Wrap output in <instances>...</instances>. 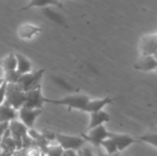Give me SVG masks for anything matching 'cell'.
Wrapping results in <instances>:
<instances>
[{
	"label": "cell",
	"instance_id": "1",
	"mask_svg": "<svg viewBox=\"0 0 157 156\" xmlns=\"http://www.w3.org/2000/svg\"><path fill=\"white\" fill-rule=\"evenodd\" d=\"M90 98L86 95L83 94H74L61 99H50L45 97V103L59 106H66L69 108H75L82 111H85V108Z\"/></svg>",
	"mask_w": 157,
	"mask_h": 156
},
{
	"label": "cell",
	"instance_id": "2",
	"mask_svg": "<svg viewBox=\"0 0 157 156\" xmlns=\"http://www.w3.org/2000/svg\"><path fill=\"white\" fill-rule=\"evenodd\" d=\"M26 99V92H24L19 86L16 84L6 83V98L5 103L9 105L15 109H19L23 107Z\"/></svg>",
	"mask_w": 157,
	"mask_h": 156
},
{
	"label": "cell",
	"instance_id": "3",
	"mask_svg": "<svg viewBox=\"0 0 157 156\" xmlns=\"http://www.w3.org/2000/svg\"><path fill=\"white\" fill-rule=\"evenodd\" d=\"M44 72L45 69H40L35 71L32 70L31 72L20 74L17 84L24 92L38 88L40 86V82L43 77Z\"/></svg>",
	"mask_w": 157,
	"mask_h": 156
},
{
	"label": "cell",
	"instance_id": "4",
	"mask_svg": "<svg viewBox=\"0 0 157 156\" xmlns=\"http://www.w3.org/2000/svg\"><path fill=\"white\" fill-rule=\"evenodd\" d=\"M42 113V108H30L27 107H21L17 109V117L20 121L29 129H33L34 123L38 117Z\"/></svg>",
	"mask_w": 157,
	"mask_h": 156
},
{
	"label": "cell",
	"instance_id": "5",
	"mask_svg": "<svg viewBox=\"0 0 157 156\" xmlns=\"http://www.w3.org/2000/svg\"><path fill=\"white\" fill-rule=\"evenodd\" d=\"M55 139L57 140L60 147L67 151L79 150L84 145V140L75 136H68L63 134H55Z\"/></svg>",
	"mask_w": 157,
	"mask_h": 156
},
{
	"label": "cell",
	"instance_id": "6",
	"mask_svg": "<svg viewBox=\"0 0 157 156\" xmlns=\"http://www.w3.org/2000/svg\"><path fill=\"white\" fill-rule=\"evenodd\" d=\"M44 103L45 97L42 96L40 86L26 92V99L23 105L24 107L30 108H42Z\"/></svg>",
	"mask_w": 157,
	"mask_h": 156
},
{
	"label": "cell",
	"instance_id": "7",
	"mask_svg": "<svg viewBox=\"0 0 157 156\" xmlns=\"http://www.w3.org/2000/svg\"><path fill=\"white\" fill-rule=\"evenodd\" d=\"M140 51H141V55H156V33L147 34L142 37L140 41Z\"/></svg>",
	"mask_w": 157,
	"mask_h": 156
},
{
	"label": "cell",
	"instance_id": "8",
	"mask_svg": "<svg viewBox=\"0 0 157 156\" xmlns=\"http://www.w3.org/2000/svg\"><path fill=\"white\" fill-rule=\"evenodd\" d=\"M109 132L105 129L103 125H99L98 127L89 130V132L87 134H82V136L87 142L95 145H99L103 140L109 137Z\"/></svg>",
	"mask_w": 157,
	"mask_h": 156
},
{
	"label": "cell",
	"instance_id": "9",
	"mask_svg": "<svg viewBox=\"0 0 157 156\" xmlns=\"http://www.w3.org/2000/svg\"><path fill=\"white\" fill-rule=\"evenodd\" d=\"M157 67V61L155 55H141V57L133 64L135 70L142 72L155 71Z\"/></svg>",
	"mask_w": 157,
	"mask_h": 156
},
{
	"label": "cell",
	"instance_id": "10",
	"mask_svg": "<svg viewBox=\"0 0 157 156\" xmlns=\"http://www.w3.org/2000/svg\"><path fill=\"white\" fill-rule=\"evenodd\" d=\"M41 29L29 23H25L19 26L17 29V36L21 40H31L39 33H40Z\"/></svg>",
	"mask_w": 157,
	"mask_h": 156
},
{
	"label": "cell",
	"instance_id": "11",
	"mask_svg": "<svg viewBox=\"0 0 157 156\" xmlns=\"http://www.w3.org/2000/svg\"><path fill=\"white\" fill-rule=\"evenodd\" d=\"M109 137L111 138L113 140V142L115 143L118 152H121V151L125 150L127 147H129L131 144H132L133 143L136 142V140L132 139L131 136L126 135V134H118V133L109 132Z\"/></svg>",
	"mask_w": 157,
	"mask_h": 156
},
{
	"label": "cell",
	"instance_id": "12",
	"mask_svg": "<svg viewBox=\"0 0 157 156\" xmlns=\"http://www.w3.org/2000/svg\"><path fill=\"white\" fill-rule=\"evenodd\" d=\"M17 119V110L3 103L0 105V123H9L10 121Z\"/></svg>",
	"mask_w": 157,
	"mask_h": 156
},
{
	"label": "cell",
	"instance_id": "13",
	"mask_svg": "<svg viewBox=\"0 0 157 156\" xmlns=\"http://www.w3.org/2000/svg\"><path fill=\"white\" fill-rule=\"evenodd\" d=\"M114 100L115 99L112 97H105V98H101V99H93V100L90 99L85 108V112L92 113V112H97V111L102 110L104 107L112 103Z\"/></svg>",
	"mask_w": 157,
	"mask_h": 156
},
{
	"label": "cell",
	"instance_id": "14",
	"mask_svg": "<svg viewBox=\"0 0 157 156\" xmlns=\"http://www.w3.org/2000/svg\"><path fill=\"white\" fill-rule=\"evenodd\" d=\"M109 120L110 117L106 111L99 110L97 112H92L90 113V122L88 125V130H91L99 125H103V123L109 121Z\"/></svg>",
	"mask_w": 157,
	"mask_h": 156
},
{
	"label": "cell",
	"instance_id": "15",
	"mask_svg": "<svg viewBox=\"0 0 157 156\" xmlns=\"http://www.w3.org/2000/svg\"><path fill=\"white\" fill-rule=\"evenodd\" d=\"M15 56L17 59V71L19 74H23L33 70L31 62L25 55L17 52L15 53Z\"/></svg>",
	"mask_w": 157,
	"mask_h": 156
},
{
	"label": "cell",
	"instance_id": "16",
	"mask_svg": "<svg viewBox=\"0 0 157 156\" xmlns=\"http://www.w3.org/2000/svg\"><path fill=\"white\" fill-rule=\"evenodd\" d=\"M49 6H57L62 7V2L59 0H29V4L20 8V11H26L32 7H46Z\"/></svg>",
	"mask_w": 157,
	"mask_h": 156
},
{
	"label": "cell",
	"instance_id": "17",
	"mask_svg": "<svg viewBox=\"0 0 157 156\" xmlns=\"http://www.w3.org/2000/svg\"><path fill=\"white\" fill-rule=\"evenodd\" d=\"M8 128L13 137H25L28 131V128L21 121H17V120L10 121L8 123Z\"/></svg>",
	"mask_w": 157,
	"mask_h": 156
},
{
	"label": "cell",
	"instance_id": "18",
	"mask_svg": "<svg viewBox=\"0 0 157 156\" xmlns=\"http://www.w3.org/2000/svg\"><path fill=\"white\" fill-rule=\"evenodd\" d=\"M1 66L5 73L12 72L17 70V59L15 56V53L10 52L7 54L1 62Z\"/></svg>",
	"mask_w": 157,
	"mask_h": 156
},
{
	"label": "cell",
	"instance_id": "19",
	"mask_svg": "<svg viewBox=\"0 0 157 156\" xmlns=\"http://www.w3.org/2000/svg\"><path fill=\"white\" fill-rule=\"evenodd\" d=\"M42 13L44 14V16L46 17H48L51 21L54 22V23H57L59 25H63L65 23V20L64 18L63 17V16H61L59 13L52 10L51 8L49 7H43V10H42Z\"/></svg>",
	"mask_w": 157,
	"mask_h": 156
},
{
	"label": "cell",
	"instance_id": "20",
	"mask_svg": "<svg viewBox=\"0 0 157 156\" xmlns=\"http://www.w3.org/2000/svg\"><path fill=\"white\" fill-rule=\"evenodd\" d=\"M99 145H101V146L104 148V150L107 152V154H109V155L114 154L115 153H117V152H118V150H117V146H116L115 143H114V142H113V140H112L111 138H109V137H108L107 139L103 140V141L100 143V144H99Z\"/></svg>",
	"mask_w": 157,
	"mask_h": 156
},
{
	"label": "cell",
	"instance_id": "21",
	"mask_svg": "<svg viewBox=\"0 0 157 156\" xmlns=\"http://www.w3.org/2000/svg\"><path fill=\"white\" fill-rule=\"evenodd\" d=\"M19 76H20V74L17 73V70H15V71H12V72L5 73L4 80H5L6 83H8V84H16V83H17V80H18Z\"/></svg>",
	"mask_w": 157,
	"mask_h": 156
},
{
	"label": "cell",
	"instance_id": "22",
	"mask_svg": "<svg viewBox=\"0 0 157 156\" xmlns=\"http://www.w3.org/2000/svg\"><path fill=\"white\" fill-rule=\"evenodd\" d=\"M53 79V81H54V83L55 84H57L59 86H61V87H63V89H65V90H67V91H71V92H75V88L69 84V83H67L66 81H64L63 78H61V77H53L52 78Z\"/></svg>",
	"mask_w": 157,
	"mask_h": 156
},
{
	"label": "cell",
	"instance_id": "23",
	"mask_svg": "<svg viewBox=\"0 0 157 156\" xmlns=\"http://www.w3.org/2000/svg\"><path fill=\"white\" fill-rule=\"evenodd\" d=\"M156 138V134H147V135L142 136V137L140 138V140H141V141H144V142H145V143H148L152 144V145L155 146V147H157Z\"/></svg>",
	"mask_w": 157,
	"mask_h": 156
},
{
	"label": "cell",
	"instance_id": "24",
	"mask_svg": "<svg viewBox=\"0 0 157 156\" xmlns=\"http://www.w3.org/2000/svg\"><path fill=\"white\" fill-rule=\"evenodd\" d=\"M49 156H61L63 154V149L59 147H50L47 148V152Z\"/></svg>",
	"mask_w": 157,
	"mask_h": 156
},
{
	"label": "cell",
	"instance_id": "25",
	"mask_svg": "<svg viewBox=\"0 0 157 156\" xmlns=\"http://www.w3.org/2000/svg\"><path fill=\"white\" fill-rule=\"evenodd\" d=\"M6 83L4 82L0 86V105L5 102V98H6Z\"/></svg>",
	"mask_w": 157,
	"mask_h": 156
},
{
	"label": "cell",
	"instance_id": "26",
	"mask_svg": "<svg viewBox=\"0 0 157 156\" xmlns=\"http://www.w3.org/2000/svg\"><path fill=\"white\" fill-rule=\"evenodd\" d=\"M83 155L84 156H93V154H91V152L88 150V149H85L84 153H83Z\"/></svg>",
	"mask_w": 157,
	"mask_h": 156
},
{
	"label": "cell",
	"instance_id": "27",
	"mask_svg": "<svg viewBox=\"0 0 157 156\" xmlns=\"http://www.w3.org/2000/svg\"><path fill=\"white\" fill-rule=\"evenodd\" d=\"M5 82V80H4V77H0V86L3 84Z\"/></svg>",
	"mask_w": 157,
	"mask_h": 156
},
{
	"label": "cell",
	"instance_id": "28",
	"mask_svg": "<svg viewBox=\"0 0 157 156\" xmlns=\"http://www.w3.org/2000/svg\"><path fill=\"white\" fill-rule=\"evenodd\" d=\"M59 1H60V2H62V1H63V0H59Z\"/></svg>",
	"mask_w": 157,
	"mask_h": 156
}]
</instances>
